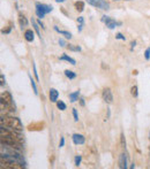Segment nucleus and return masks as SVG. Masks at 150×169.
Returning a JSON list of instances; mask_svg holds the SVG:
<instances>
[{
  "mask_svg": "<svg viewBox=\"0 0 150 169\" xmlns=\"http://www.w3.org/2000/svg\"><path fill=\"white\" fill-rule=\"evenodd\" d=\"M1 127H6V128L13 129L15 131H21L23 127H22V123L21 121L17 119V117H12V116H7V115H2L1 116Z\"/></svg>",
  "mask_w": 150,
  "mask_h": 169,
  "instance_id": "obj_1",
  "label": "nucleus"
},
{
  "mask_svg": "<svg viewBox=\"0 0 150 169\" xmlns=\"http://www.w3.org/2000/svg\"><path fill=\"white\" fill-rule=\"evenodd\" d=\"M52 9H53L52 6H50V5L41 4V2H37L36 4V14L39 19L44 17L46 14L51 13L52 12Z\"/></svg>",
  "mask_w": 150,
  "mask_h": 169,
  "instance_id": "obj_2",
  "label": "nucleus"
},
{
  "mask_svg": "<svg viewBox=\"0 0 150 169\" xmlns=\"http://www.w3.org/2000/svg\"><path fill=\"white\" fill-rule=\"evenodd\" d=\"M0 105H1V108L5 106V108H8V107H12L13 105V98L12 94L7 91L1 93V98H0Z\"/></svg>",
  "mask_w": 150,
  "mask_h": 169,
  "instance_id": "obj_3",
  "label": "nucleus"
},
{
  "mask_svg": "<svg viewBox=\"0 0 150 169\" xmlns=\"http://www.w3.org/2000/svg\"><path fill=\"white\" fill-rule=\"evenodd\" d=\"M91 6L96 8H99V9H103V11H107L110 8V5L107 1L105 0H85Z\"/></svg>",
  "mask_w": 150,
  "mask_h": 169,
  "instance_id": "obj_4",
  "label": "nucleus"
},
{
  "mask_svg": "<svg viewBox=\"0 0 150 169\" xmlns=\"http://www.w3.org/2000/svg\"><path fill=\"white\" fill-rule=\"evenodd\" d=\"M102 21L106 24V27L109 29H114L117 25H120V24H121L120 22H116V20H113V19H111V17H109V16H106V15H104L102 17Z\"/></svg>",
  "mask_w": 150,
  "mask_h": 169,
  "instance_id": "obj_5",
  "label": "nucleus"
},
{
  "mask_svg": "<svg viewBox=\"0 0 150 169\" xmlns=\"http://www.w3.org/2000/svg\"><path fill=\"white\" fill-rule=\"evenodd\" d=\"M102 96H103V100L105 101L106 104H112V101H113V96H112V92H111L110 89H104Z\"/></svg>",
  "mask_w": 150,
  "mask_h": 169,
  "instance_id": "obj_6",
  "label": "nucleus"
},
{
  "mask_svg": "<svg viewBox=\"0 0 150 169\" xmlns=\"http://www.w3.org/2000/svg\"><path fill=\"white\" fill-rule=\"evenodd\" d=\"M72 139H73L74 144H76V145L84 144V141H85L84 136H82V135H80V133H74L73 136H72Z\"/></svg>",
  "mask_w": 150,
  "mask_h": 169,
  "instance_id": "obj_7",
  "label": "nucleus"
},
{
  "mask_svg": "<svg viewBox=\"0 0 150 169\" xmlns=\"http://www.w3.org/2000/svg\"><path fill=\"white\" fill-rule=\"evenodd\" d=\"M119 167L121 169L127 168V158H126L125 153L120 154V157H119Z\"/></svg>",
  "mask_w": 150,
  "mask_h": 169,
  "instance_id": "obj_8",
  "label": "nucleus"
},
{
  "mask_svg": "<svg viewBox=\"0 0 150 169\" xmlns=\"http://www.w3.org/2000/svg\"><path fill=\"white\" fill-rule=\"evenodd\" d=\"M58 98H59V92L56 89H51L50 90V100H51V102H57Z\"/></svg>",
  "mask_w": 150,
  "mask_h": 169,
  "instance_id": "obj_9",
  "label": "nucleus"
},
{
  "mask_svg": "<svg viewBox=\"0 0 150 169\" xmlns=\"http://www.w3.org/2000/svg\"><path fill=\"white\" fill-rule=\"evenodd\" d=\"M44 127V123L43 122H37V123H33L28 127L29 131H35V130H42Z\"/></svg>",
  "mask_w": 150,
  "mask_h": 169,
  "instance_id": "obj_10",
  "label": "nucleus"
},
{
  "mask_svg": "<svg viewBox=\"0 0 150 169\" xmlns=\"http://www.w3.org/2000/svg\"><path fill=\"white\" fill-rule=\"evenodd\" d=\"M25 38L27 41H34V38H35V33L31 29H28V30H25Z\"/></svg>",
  "mask_w": 150,
  "mask_h": 169,
  "instance_id": "obj_11",
  "label": "nucleus"
},
{
  "mask_svg": "<svg viewBox=\"0 0 150 169\" xmlns=\"http://www.w3.org/2000/svg\"><path fill=\"white\" fill-rule=\"evenodd\" d=\"M19 23L22 28H25L28 25V20H27V17H25L23 14H19Z\"/></svg>",
  "mask_w": 150,
  "mask_h": 169,
  "instance_id": "obj_12",
  "label": "nucleus"
},
{
  "mask_svg": "<svg viewBox=\"0 0 150 169\" xmlns=\"http://www.w3.org/2000/svg\"><path fill=\"white\" fill-rule=\"evenodd\" d=\"M74 7H75V9H76L77 12H83V11H84V2H83V1H81V0H80V1H76V2H75V4H74Z\"/></svg>",
  "mask_w": 150,
  "mask_h": 169,
  "instance_id": "obj_13",
  "label": "nucleus"
},
{
  "mask_svg": "<svg viewBox=\"0 0 150 169\" xmlns=\"http://www.w3.org/2000/svg\"><path fill=\"white\" fill-rule=\"evenodd\" d=\"M54 30L56 31H58L60 35H62V36H65V38H67V39H70L72 38V33L70 32H68V31H65V30H59L58 29V27H54Z\"/></svg>",
  "mask_w": 150,
  "mask_h": 169,
  "instance_id": "obj_14",
  "label": "nucleus"
},
{
  "mask_svg": "<svg viewBox=\"0 0 150 169\" xmlns=\"http://www.w3.org/2000/svg\"><path fill=\"white\" fill-rule=\"evenodd\" d=\"M60 60H65V61H67V62H69V63L73 64V66H75V64H76V61L74 60V59H72L70 56L66 55V54H64V55H61V56H60Z\"/></svg>",
  "mask_w": 150,
  "mask_h": 169,
  "instance_id": "obj_15",
  "label": "nucleus"
},
{
  "mask_svg": "<svg viewBox=\"0 0 150 169\" xmlns=\"http://www.w3.org/2000/svg\"><path fill=\"white\" fill-rule=\"evenodd\" d=\"M79 96H80V91H75L73 93H69V99L72 102H75L79 99Z\"/></svg>",
  "mask_w": 150,
  "mask_h": 169,
  "instance_id": "obj_16",
  "label": "nucleus"
},
{
  "mask_svg": "<svg viewBox=\"0 0 150 169\" xmlns=\"http://www.w3.org/2000/svg\"><path fill=\"white\" fill-rule=\"evenodd\" d=\"M65 75L67 78H69V80H74V78L76 77V74L73 72L72 70H65Z\"/></svg>",
  "mask_w": 150,
  "mask_h": 169,
  "instance_id": "obj_17",
  "label": "nucleus"
},
{
  "mask_svg": "<svg viewBox=\"0 0 150 169\" xmlns=\"http://www.w3.org/2000/svg\"><path fill=\"white\" fill-rule=\"evenodd\" d=\"M57 107H58L59 109H60V110H65L67 106H66V104L64 102V101L58 100V101H57Z\"/></svg>",
  "mask_w": 150,
  "mask_h": 169,
  "instance_id": "obj_18",
  "label": "nucleus"
},
{
  "mask_svg": "<svg viewBox=\"0 0 150 169\" xmlns=\"http://www.w3.org/2000/svg\"><path fill=\"white\" fill-rule=\"evenodd\" d=\"M29 78H30V83H31V86H33V90L35 94H38V90H37V86H36V83H35V80H33V77L29 75Z\"/></svg>",
  "mask_w": 150,
  "mask_h": 169,
  "instance_id": "obj_19",
  "label": "nucleus"
},
{
  "mask_svg": "<svg viewBox=\"0 0 150 169\" xmlns=\"http://www.w3.org/2000/svg\"><path fill=\"white\" fill-rule=\"evenodd\" d=\"M33 27L35 28V31L37 32V35H38L39 37H42L41 36V32H39V24L37 23V22L35 20H33Z\"/></svg>",
  "mask_w": 150,
  "mask_h": 169,
  "instance_id": "obj_20",
  "label": "nucleus"
},
{
  "mask_svg": "<svg viewBox=\"0 0 150 169\" xmlns=\"http://www.w3.org/2000/svg\"><path fill=\"white\" fill-rule=\"evenodd\" d=\"M67 48L70 50V51H75V52H80V51H81V47H80V46H74V45H70V44L67 46Z\"/></svg>",
  "mask_w": 150,
  "mask_h": 169,
  "instance_id": "obj_21",
  "label": "nucleus"
},
{
  "mask_svg": "<svg viewBox=\"0 0 150 169\" xmlns=\"http://www.w3.org/2000/svg\"><path fill=\"white\" fill-rule=\"evenodd\" d=\"M130 93H132V96L133 97H138V86L136 85H134L133 88L130 89Z\"/></svg>",
  "mask_w": 150,
  "mask_h": 169,
  "instance_id": "obj_22",
  "label": "nucleus"
},
{
  "mask_svg": "<svg viewBox=\"0 0 150 169\" xmlns=\"http://www.w3.org/2000/svg\"><path fill=\"white\" fill-rule=\"evenodd\" d=\"M81 160H82L81 155H76V157H75V166H76V167H79V166H80V163H81Z\"/></svg>",
  "mask_w": 150,
  "mask_h": 169,
  "instance_id": "obj_23",
  "label": "nucleus"
},
{
  "mask_svg": "<svg viewBox=\"0 0 150 169\" xmlns=\"http://www.w3.org/2000/svg\"><path fill=\"white\" fill-rule=\"evenodd\" d=\"M33 67H34V74H35V77H36V80L38 82L39 80V77H38V72H37V69H36V64L33 63Z\"/></svg>",
  "mask_w": 150,
  "mask_h": 169,
  "instance_id": "obj_24",
  "label": "nucleus"
},
{
  "mask_svg": "<svg viewBox=\"0 0 150 169\" xmlns=\"http://www.w3.org/2000/svg\"><path fill=\"white\" fill-rule=\"evenodd\" d=\"M144 58H146V60H149L150 59V47H148L146 50V52H144Z\"/></svg>",
  "mask_w": 150,
  "mask_h": 169,
  "instance_id": "obj_25",
  "label": "nucleus"
},
{
  "mask_svg": "<svg viewBox=\"0 0 150 169\" xmlns=\"http://www.w3.org/2000/svg\"><path fill=\"white\" fill-rule=\"evenodd\" d=\"M73 116H74V121L77 122V121H79V116H77V110L75 108L73 109Z\"/></svg>",
  "mask_w": 150,
  "mask_h": 169,
  "instance_id": "obj_26",
  "label": "nucleus"
},
{
  "mask_svg": "<svg viewBox=\"0 0 150 169\" xmlns=\"http://www.w3.org/2000/svg\"><path fill=\"white\" fill-rule=\"evenodd\" d=\"M116 39H121V40H125L126 38H125V36H122V33H120V32H119V33H117V35H116Z\"/></svg>",
  "mask_w": 150,
  "mask_h": 169,
  "instance_id": "obj_27",
  "label": "nucleus"
},
{
  "mask_svg": "<svg viewBox=\"0 0 150 169\" xmlns=\"http://www.w3.org/2000/svg\"><path fill=\"white\" fill-rule=\"evenodd\" d=\"M121 146L122 147H125L126 146V141H125V136H124V133H121Z\"/></svg>",
  "mask_w": 150,
  "mask_h": 169,
  "instance_id": "obj_28",
  "label": "nucleus"
},
{
  "mask_svg": "<svg viewBox=\"0 0 150 169\" xmlns=\"http://www.w3.org/2000/svg\"><path fill=\"white\" fill-rule=\"evenodd\" d=\"M59 45H60L61 47H64V46H66V43H65V40L62 39V38H60V39H59Z\"/></svg>",
  "mask_w": 150,
  "mask_h": 169,
  "instance_id": "obj_29",
  "label": "nucleus"
},
{
  "mask_svg": "<svg viewBox=\"0 0 150 169\" xmlns=\"http://www.w3.org/2000/svg\"><path fill=\"white\" fill-rule=\"evenodd\" d=\"M77 23L84 24V19H83V17H79V19H77Z\"/></svg>",
  "mask_w": 150,
  "mask_h": 169,
  "instance_id": "obj_30",
  "label": "nucleus"
},
{
  "mask_svg": "<svg viewBox=\"0 0 150 169\" xmlns=\"http://www.w3.org/2000/svg\"><path fill=\"white\" fill-rule=\"evenodd\" d=\"M64 145H65V138H64V137H61V139H60V144H59V146H60V147H62Z\"/></svg>",
  "mask_w": 150,
  "mask_h": 169,
  "instance_id": "obj_31",
  "label": "nucleus"
},
{
  "mask_svg": "<svg viewBox=\"0 0 150 169\" xmlns=\"http://www.w3.org/2000/svg\"><path fill=\"white\" fill-rule=\"evenodd\" d=\"M1 86H4V84H5V77H4V74H1Z\"/></svg>",
  "mask_w": 150,
  "mask_h": 169,
  "instance_id": "obj_32",
  "label": "nucleus"
},
{
  "mask_svg": "<svg viewBox=\"0 0 150 169\" xmlns=\"http://www.w3.org/2000/svg\"><path fill=\"white\" fill-rule=\"evenodd\" d=\"M37 23H38V24H39V25H41V27H42V28H44V24H43V23H42V21H38V22H37Z\"/></svg>",
  "mask_w": 150,
  "mask_h": 169,
  "instance_id": "obj_33",
  "label": "nucleus"
},
{
  "mask_svg": "<svg viewBox=\"0 0 150 169\" xmlns=\"http://www.w3.org/2000/svg\"><path fill=\"white\" fill-rule=\"evenodd\" d=\"M80 102H81L82 106H84V100H83V99H81V100H80Z\"/></svg>",
  "mask_w": 150,
  "mask_h": 169,
  "instance_id": "obj_34",
  "label": "nucleus"
},
{
  "mask_svg": "<svg viewBox=\"0 0 150 169\" xmlns=\"http://www.w3.org/2000/svg\"><path fill=\"white\" fill-rule=\"evenodd\" d=\"M56 1H57V2H65L66 0H56Z\"/></svg>",
  "mask_w": 150,
  "mask_h": 169,
  "instance_id": "obj_35",
  "label": "nucleus"
},
{
  "mask_svg": "<svg viewBox=\"0 0 150 169\" xmlns=\"http://www.w3.org/2000/svg\"><path fill=\"white\" fill-rule=\"evenodd\" d=\"M116 1H119V0H116Z\"/></svg>",
  "mask_w": 150,
  "mask_h": 169,
  "instance_id": "obj_36",
  "label": "nucleus"
}]
</instances>
